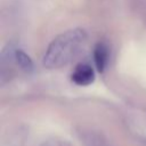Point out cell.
Masks as SVG:
<instances>
[{"instance_id": "obj_2", "label": "cell", "mask_w": 146, "mask_h": 146, "mask_svg": "<svg viewBox=\"0 0 146 146\" xmlns=\"http://www.w3.org/2000/svg\"><path fill=\"white\" fill-rule=\"evenodd\" d=\"M72 81L78 86H88L94 82L95 73L94 68L88 64H79L75 66L72 73Z\"/></svg>"}, {"instance_id": "obj_3", "label": "cell", "mask_w": 146, "mask_h": 146, "mask_svg": "<svg viewBox=\"0 0 146 146\" xmlns=\"http://www.w3.org/2000/svg\"><path fill=\"white\" fill-rule=\"evenodd\" d=\"M94 62L98 72L103 73L108 62V48L105 43L98 42L94 49Z\"/></svg>"}, {"instance_id": "obj_4", "label": "cell", "mask_w": 146, "mask_h": 146, "mask_svg": "<svg viewBox=\"0 0 146 146\" xmlns=\"http://www.w3.org/2000/svg\"><path fill=\"white\" fill-rule=\"evenodd\" d=\"M14 59L17 63V65L25 71L26 73H31L34 70V64L31 57L22 49H15L14 50Z\"/></svg>"}, {"instance_id": "obj_1", "label": "cell", "mask_w": 146, "mask_h": 146, "mask_svg": "<svg viewBox=\"0 0 146 146\" xmlns=\"http://www.w3.org/2000/svg\"><path fill=\"white\" fill-rule=\"evenodd\" d=\"M87 40V32L76 27L57 35L48 46L42 64L46 68L54 70L66 65L79 52Z\"/></svg>"}]
</instances>
